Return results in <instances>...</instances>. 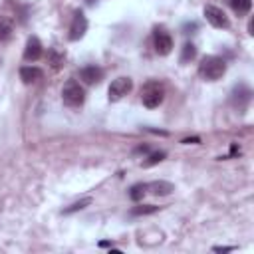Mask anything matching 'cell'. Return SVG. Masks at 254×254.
I'll list each match as a JSON object with an SVG mask.
<instances>
[{"label": "cell", "instance_id": "6da1fadb", "mask_svg": "<svg viewBox=\"0 0 254 254\" xmlns=\"http://www.w3.org/2000/svg\"><path fill=\"white\" fill-rule=\"evenodd\" d=\"M226 73V62L218 56H206L198 64V75L206 81H216Z\"/></svg>", "mask_w": 254, "mask_h": 254}, {"label": "cell", "instance_id": "7a4b0ae2", "mask_svg": "<svg viewBox=\"0 0 254 254\" xmlns=\"http://www.w3.org/2000/svg\"><path fill=\"white\" fill-rule=\"evenodd\" d=\"M165 97V89L159 81H147L143 87H141V101L145 107L153 109V107H159L161 101Z\"/></svg>", "mask_w": 254, "mask_h": 254}, {"label": "cell", "instance_id": "3957f363", "mask_svg": "<svg viewBox=\"0 0 254 254\" xmlns=\"http://www.w3.org/2000/svg\"><path fill=\"white\" fill-rule=\"evenodd\" d=\"M62 99L67 107H79L85 101V91L75 79H69V81H65L64 89H62Z\"/></svg>", "mask_w": 254, "mask_h": 254}, {"label": "cell", "instance_id": "277c9868", "mask_svg": "<svg viewBox=\"0 0 254 254\" xmlns=\"http://www.w3.org/2000/svg\"><path fill=\"white\" fill-rule=\"evenodd\" d=\"M153 44H155V50L159 56H169L171 50H173V38L171 34L161 26V28H155L153 32Z\"/></svg>", "mask_w": 254, "mask_h": 254}, {"label": "cell", "instance_id": "5b68a950", "mask_svg": "<svg viewBox=\"0 0 254 254\" xmlns=\"http://www.w3.org/2000/svg\"><path fill=\"white\" fill-rule=\"evenodd\" d=\"M133 89V79L131 77H117L111 81L109 85V101H119L121 97H125L129 91Z\"/></svg>", "mask_w": 254, "mask_h": 254}, {"label": "cell", "instance_id": "8992f818", "mask_svg": "<svg viewBox=\"0 0 254 254\" xmlns=\"http://www.w3.org/2000/svg\"><path fill=\"white\" fill-rule=\"evenodd\" d=\"M204 16H206L208 24L214 26V28H228L230 26L228 16L218 6H204Z\"/></svg>", "mask_w": 254, "mask_h": 254}, {"label": "cell", "instance_id": "52a82bcc", "mask_svg": "<svg viewBox=\"0 0 254 254\" xmlns=\"http://www.w3.org/2000/svg\"><path fill=\"white\" fill-rule=\"evenodd\" d=\"M87 32V18L83 16V12H75L73 14V20H71V26H69V40L75 42L79 38H83V34Z\"/></svg>", "mask_w": 254, "mask_h": 254}, {"label": "cell", "instance_id": "ba28073f", "mask_svg": "<svg viewBox=\"0 0 254 254\" xmlns=\"http://www.w3.org/2000/svg\"><path fill=\"white\" fill-rule=\"evenodd\" d=\"M79 79H83L87 85L99 83L103 79V69L99 65H85L79 69Z\"/></svg>", "mask_w": 254, "mask_h": 254}, {"label": "cell", "instance_id": "9c48e42d", "mask_svg": "<svg viewBox=\"0 0 254 254\" xmlns=\"http://www.w3.org/2000/svg\"><path fill=\"white\" fill-rule=\"evenodd\" d=\"M42 42L36 38V36H32V38H28V42H26V50H24V60H28V62H36V60H40L42 58Z\"/></svg>", "mask_w": 254, "mask_h": 254}, {"label": "cell", "instance_id": "30bf717a", "mask_svg": "<svg viewBox=\"0 0 254 254\" xmlns=\"http://www.w3.org/2000/svg\"><path fill=\"white\" fill-rule=\"evenodd\" d=\"M147 190H151L155 196H167L175 190V185L169 181H153L147 185Z\"/></svg>", "mask_w": 254, "mask_h": 254}, {"label": "cell", "instance_id": "8fae6325", "mask_svg": "<svg viewBox=\"0 0 254 254\" xmlns=\"http://www.w3.org/2000/svg\"><path fill=\"white\" fill-rule=\"evenodd\" d=\"M42 75H44V71L40 67H36V65H24V67H20V77H22L24 83H34V81L42 79Z\"/></svg>", "mask_w": 254, "mask_h": 254}, {"label": "cell", "instance_id": "7c38bea8", "mask_svg": "<svg viewBox=\"0 0 254 254\" xmlns=\"http://www.w3.org/2000/svg\"><path fill=\"white\" fill-rule=\"evenodd\" d=\"M64 62H65V54H64V52H60L58 48H50V50H48V64H50L54 69H60V67L64 65Z\"/></svg>", "mask_w": 254, "mask_h": 254}, {"label": "cell", "instance_id": "4fadbf2b", "mask_svg": "<svg viewBox=\"0 0 254 254\" xmlns=\"http://www.w3.org/2000/svg\"><path fill=\"white\" fill-rule=\"evenodd\" d=\"M12 32H14V24L12 20L8 18H0V42H6L12 38Z\"/></svg>", "mask_w": 254, "mask_h": 254}, {"label": "cell", "instance_id": "5bb4252c", "mask_svg": "<svg viewBox=\"0 0 254 254\" xmlns=\"http://www.w3.org/2000/svg\"><path fill=\"white\" fill-rule=\"evenodd\" d=\"M230 6H232V10H234L238 16H242V14H248V12H250L252 0H230Z\"/></svg>", "mask_w": 254, "mask_h": 254}, {"label": "cell", "instance_id": "9a60e30c", "mask_svg": "<svg viewBox=\"0 0 254 254\" xmlns=\"http://www.w3.org/2000/svg\"><path fill=\"white\" fill-rule=\"evenodd\" d=\"M194 56H196V48H194V44H185L183 46V52H181V64H187V62H190V60H194Z\"/></svg>", "mask_w": 254, "mask_h": 254}, {"label": "cell", "instance_id": "2e32d148", "mask_svg": "<svg viewBox=\"0 0 254 254\" xmlns=\"http://www.w3.org/2000/svg\"><path fill=\"white\" fill-rule=\"evenodd\" d=\"M145 192H147V185H143V183H137V185H133L131 189H129V196H131V200H141L143 196H145Z\"/></svg>", "mask_w": 254, "mask_h": 254}, {"label": "cell", "instance_id": "e0dca14e", "mask_svg": "<svg viewBox=\"0 0 254 254\" xmlns=\"http://www.w3.org/2000/svg\"><path fill=\"white\" fill-rule=\"evenodd\" d=\"M89 204H91V198H89V196H85V198H81V200H77V202L69 204L67 208H64V214H71V212L83 210V208H85V206H89Z\"/></svg>", "mask_w": 254, "mask_h": 254}, {"label": "cell", "instance_id": "ac0fdd59", "mask_svg": "<svg viewBox=\"0 0 254 254\" xmlns=\"http://www.w3.org/2000/svg\"><path fill=\"white\" fill-rule=\"evenodd\" d=\"M157 210H159V206H155V204H141V206H135L131 210V214L133 216H145V214H153Z\"/></svg>", "mask_w": 254, "mask_h": 254}, {"label": "cell", "instance_id": "d6986e66", "mask_svg": "<svg viewBox=\"0 0 254 254\" xmlns=\"http://www.w3.org/2000/svg\"><path fill=\"white\" fill-rule=\"evenodd\" d=\"M165 157H167V153H165V151H155V153H151V155L143 161V167H153V165L161 163Z\"/></svg>", "mask_w": 254, "mask_h": 254}, {"label": "cell", "instance_id": "ffe728a7", "mask_svg": "<svg viewBox=\"0 0 254 254\" xmlns=\"http://www.w3.org/2000/svg\"><path fill=\"white\" fill-rule=\"evenodd\" d=\"M212 250L214 252H230V250H234V246H214Z\"/></svg>", "mask_w": 254, "mask_h": 254}, {"label": "cell", "instance_id": "44dd1931", "mask_svg": "<svg viewBox=\"0 0 254 254\" xmlns=\"http://www.w3.org/2000/svg\"><path fill=\"white\" fill-rule=\"evenodd\" d=\"M147 151H149V147H147V145H141V147H137V149H135V153H147Z\"/></svg>", "mask_w": 254, "mask_h": 254}, {"label": "cell", "instance_id": "7402d4cb", "mask_svg": "<svg viewBox=\"0 0 254 254\" xmlns=\"http://www.w3.org/2000/svg\"><path fill=\"white\" fill-rule=\"evenodd\" d=\"M238 153H240L238 145H232V147H230V155H238Z\"/></svg>", "mask_w": 254, "mask_h": 254}, {"label": "cell", "instance_id": "603a6c76", "mask_svg": "<svg viewBox=\"0 0 254 254\" xmlns=\"http://www.w3.org/2000/svg\"><path fill=\"white\" fill-rule=\"evenodd\" d=\"M200 139L198 137H192V139H183V143H198Z\"/></svg>", "mask_w": 254, "mask_h": 254}, {"label": "cell", "instance_id": "cb8c5ba5", "mask_svg": "<svg viewBox=\"0 0 254 254\" xmlns=\"http://www.w3.org/2000/svg\"><path fill=\"white\" fill-rule=\"evenodd\" d=\"M85 2H87V4H93V2H95V0H85Z\"/></svg>", "mask_w": 254, "mask_h": 254}]
</instances>
